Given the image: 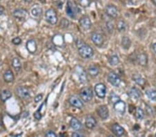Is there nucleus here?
<instances>
[{
	"label": "nucleus",
	"mask_w": 156,
	"mask_h": 137,
	"mask_svg": "<svg viewBox=\"0 0 156 137\" xmlns=\"http://www.w3.org/2000/svg\"><path fill=\"white\" fill-rule=\"evenodd\" d=\"M78 53L83 58L89 59L94 56V51L92 48L88 44L83 43L78 46Z\"/></svg>",
	"instance_id": "obj_1"
},
{
	"label": "nucleus",
	"mask_w": 156,
	"mask_h": 137,
	"mask_svg": "<svg viewBox=\"0 0 156 137\" xmlns=\"http://www.w3.org/2000/svg\"><path fill=\"white\" fill-rule=\"evenodd\" d=\"M80 97L84 102H90L93 98V91L90 87H83L80 91Z\"/></svg>",
	"instance_id": "obj_2"
},
{
	"label": "nucleus",
	"mask_w": 156,
	"mask_h": 137,
	"mask_svg": "<svg viewBox=\"0 0 156 137\" xmlns=\"http://www.w3.org/2000/svg\"><path fill=\"white\" fill-rule=\"evenodd\" d=\"M79 9L76 6L75 4L70 1H68L67 3L66 6V12L68 15L71 17V19H75L76 15H77L78 12L79 11Z\"/></svg>",
	"instance_id": "obj_3"
},
{
	"label": "nucleus",
	"mask_w": 156,
	"mask_h": 137,
	"mask_svg": "<svg viewBox=\"0 0 156 137\" xmlns=\"http://www.w3.org/2000/svg\"><path fill=\"white\" fill-rule=\"evenodd\" d=\"M45 18L48 23L55 25L58 22V16L55 10L53 9H48L45 12Z\"/></svg>",
	"instance_id": "obj_4"
},
{
	"label": "nucleus",
	"mask_w": 156,
	"mask_h": 137,
	"mask_svg": "<svg viewBox=\"0 0 156 137\" xmlns=\"http://www.w3.org/2000/svg\"><path fill=\"white\" fill-rule=\"evenodd\" d=\"M16 94L19 98L23 100H27L31 98V92L25 87L19 86L16 89Z\"/></svg>",
	"instance_id": "obj_5"
},
{
	"label": "nucleus",
	"mask_w": 156,
	"mask_h": 137,
	"mask_svg": "<svg viewBox=\"0 0 156 137\" xmlns=\"http://www.w3.org/2000/svg\"><path fill=\"white\" fill-rule=\"evenodd\" d=\"M108 81L112 85L115 87H119L121 84V78L118 75L113 71H110L107 76Z\"/></svg>",
	"instance_id": "obj_6"
},
{
	"label": "nucleus",
	"mask_w": 156,
	"mask_h": 137,
	"mask_svg": "<svg viewBox=\"0 0 156 137\" xmlns=\"http://www.w3.org/2000/svg\"><path fill=\"white\" fill-rule=\"evenodd\" d=\"M95 91L99 98H104L106 95L107 88L103 83H98L95 87Z\"/></svg>",
	"instance_id": "obj_7"
},
{
	"label": "nucleus",
	"mask_w": 156,
	"mask_h": 137,
	"mask_svg": "<svg viewBox=\"0 0 156 137\" xmlns=\"http://www.w3.org/2000/svg\"><path fill=\"white\" fill-rule=\"evenodd\" d=\"M79 24H80L81 28L84 30H86V31L90 29L92 25L90 17L87 15H84L81 17L80 19H79Z\"/></svg>",
	"instance_id": "obj_8"
},
{
	"label": "nucleus",
	"mask_w": 156,
	"mask_h": 137,
	"mask_svg": "<svg viewBox=\"0 0 156 137\" xmlns=\"http://www.w3.org/2000/svg\"><path fill=\"white\" fill-rule=\"evenodd\" d=\"M106 12L108 16L112 18H116L118 15V9L114 5L109 4L106 7Z\"/></svg>",
	"instance_id": "obj_9"
},
{
	"label": "nucleus",
	"mask_w": 156,
	"mask_h": 137,
	"mask_svg": "<svg viewBox=\"0 0 156 137\" xmlns=\"http://www.w3.org/2000/svg\"><path fill=\"white\" fill-rule=\"evenodd\" d=\"M99 116L103 120L107 119L109 116V110L106 105H101L96 109Z\"/></svg>",
	"instance_id": "obj_10"
},
{
	"label": "nucleus",
	"mask_w": 156,
	"mask_h": 137,
	"mask_svg": "<svg viewBox=\"0 0 156 137\" xmlns=\"http://www.w3.org/2000/svg\"><path fill=\"white\" fill-rule=\"evenodd\" d=\"M91 39L93 42V43L98 46H101L104 42L103 36L99 33H93L92 34Z\"/></svg>",
	"instance_id": "obj_11"
},
{
	"label": "nucleus",
	"mask_w": 156,
	"mask_h": 137,
	"mask_svg": "<svg viewBox=\"0 0 156 137\" xmlns=\"http://www.w3.org/2000/svg\"><path fill=\"white\" fill-rule=\"evenodd\" d=\"M114 109L117 112V113L120 114H123L126 111V104L125 103V102H123L121 100H120V101H117V103H115L113 104Z\"/></svg>",
	"instance_id": "obj_12"
},
{
	"label": "nucleus",
	"mask_w": 156,
	"mask_h": 137,
	"mask_svg": "<svg viewBox=\"0 0 156 137\" xmlns=\"http://www.w3.org/2000/svg\"><path fill=\"white\" fill-rule=\"evenodd\" d=\"M69 103L74 108L81 109L83 107V103L80 98L76 96H71L69 98Z\"/></svg>",
	"instance_id": "obj_13"
},
{
	"label": "nucleus",
	"mask_w": 156,
	"mask_h": 137,
	"mask_svg": "<svg viewBox=\"0 0 156 137\" xmlns=\"http://www.w3.org/2000/svg\"><path fill=\"white\" fill-rule=\"evenodd\" d=\"M13 14L16 18L19 19V20H23L26 17L27 11L24 9H16L13 11Z\"/></svg>",
	"instance_id": "obj_14"
},
{
	"label": "nucleus",
	"mask_w": 156,
	"mask_h": 137,
	"mask_svg": "<svg viewBox=\"0 0 156 137\" xmlns=\"http://www.w3.org/2000/svg\"><path fill=\"white\" fill-rule=\"evenodd\" d=\"M113 133L117 136H121L125 132L124 129L119 124H114L112 126Z\"/></svg>",
	"instance_id": "obj_15"
},
{
	"label": "nucleus",
	"mask_w": 156,
	"mask_h": 137,
	"mask_svg": "<svg viewBox=\"0 0 156 137\" xmlns=\"http://www.w3.org/2000/svg\"><path fill=\"white\" fill-rule=\"evenodd\" d=\"M85 126L88 129H94L96 125V121L92 116H88L85 118Z\"/></svg>",
	"instance_id": "obj_16"
},
{
	"label": "nucleus",
	"mask_w": 156,
	"mask_h": 137,
	"mask_svg": "<svg viewBox=\"0 0 156 137\" xmlns=\"http://www.w3.org/2000/svg\"><path fill=\"white\" fill-rule=\"evenodd\" d=\"M26 47L29 53H35L37 51L38 46H37L36 42L33 39H30L26 42Z\"/></svg>",
	"instance_id": "obj_17"
},
{
	"label": "nucleus",
	"mask_w": 156,
	"mask_h": 137,
	"mask_svg": "<svg viewBox=\"0 0 156 137\" xmlns=\"http://www.w3.org/2000/svg\"><path fill=\"white\" fill-rule=\"evenodd\" d=\"M130 98L133 100V101H137V100L140 98L141 94L140 90L136 87H133L130 89V90L128 93Z\"/></svg>",
	"instance_id": "obj_18"
},
{
	"label": "nucleus",
	"mask_w": 156,
	"mask_h": 137,
	"mask_svg": "<svg viewBox=\"0 0 156 137\" xmlns=\"http://www.w3.org/2000/svg\"><path fill=\"white\" fill-rule=\"evenodd\" d=\"M137 60L141 66H146L148 63V57L146 53H140L137 56Z\"/></svg>",
	"instance_id": "obj_19"
},
{
	"label": "nucleus",
	"mask_w": 156,
	"mask_h": 137,
	"mask_svg": "<svg viewBox=\"0 0 156 137\" xmlns=\"http://www.w3.org/2000/svg\"><path fill=\"white\" fill-rule=\"evenodd\" d=\"M70 126L71 128L74 129V130H79L82 128V124L81 121H78L76 118H72L70 121Z\"/></svg>",
	"instance_id": "obj_20"
},
{
	"label": "nucleus",
	"mask_w": 156,
	"mask_h": 137,
	"mask_svg": "<svg viewBox=\"0 0 156 137\" xmlns=\"http://www.w3.org/2000/svg\"><path fill=\"white\" fill-rule=\"evenodd\" d=\"M133 79L138 85L141 87H144L146 84V80L143 78V77L140 74H135L133 75Z\"/></svg>",
	"instance_id": "obj_21"
},
{
	"label": "nucleus",
	"mask_w": 156,
	"mask_h": 137,
	"mask_svg": "<svg viewBox=\"0 0 156 137\" xmlns=\"http://www.w3.org/2000/svg\"><path fill=\"white\" fill-rule=\"evenodd\" d=\"M4 79L6 83H12L14 80V74L11 70H6L4 74Z\"/></svg>",
	"instance_id": "obj_22"
},
{
	"label": "nucleus",
	"mask_w": 156,
	"mask_h": 137,
	"mask_svg": "<svg viewBox=\"0 0 156 137\" xmlns=\"http://www.w3.org/2000/svg\"><path fill=\"white\" fill-rule=\"evenodd\" d=\"M12 96V93L9 90H4L0 93V100L2 102H6Z\"/></svg>",
	"instance_id": "obj_23"
},
{
	"label": "nucleus",
	"mask_w": 156,
	"mask_h": 137,
	"mask_svg": "<svg viewBox=\"0 0 156 137\" xmlns=\"http://www.w3.org/2000/svg\"><path fill=\"white\" fill-rule=\"evenodd\" d=\"M131 44H132V42H131V40L129 37L126 36L123 37L122 39H121V45H122L123 49L127 50L129 49L131 46Z\"/></svg>",
	"instance_id": "obj_24"
},
{
	"label": "nucleus",
	"mask_w": 156,
	"mask_h": 137,
	"mask_svg": "<svg viewBox=\"0 0 156 137\" xmlns=\"http://www.w3.org/2000/svg\"><path fill=\"white\" fill-rule=\"evenodd\" d=\"M12 66L16 71H19L22 68V63L18 58H14L12 60Z\"/></svg>",
	"instance_id": "obj_25"
},
{
	"label": "nucleus",
	"mask_w": 156,
	"mask_h": 137,
	"mask_svg": "<svg viewBox=\"0 0 156 137\" xmlns=\"http://www.w3.org/2000/svg\"><path fill=\"white\" fill-rule=\"evenodd\" d=\"M88 73L92 77H96L98 76L99 74V69L98 67H96V66H92L90 67H89Z\"/></svg>",
	"instance_id": "obj_26"
},
{
	"label": "nucleus",
	"mask_w": 156,
	"mask_h": 137,
	"mask_svg": "<svg viewBox=\"0 0 156 137\" xmlns=\"http://www.w3.org/2000/svg\"><path fill=\"white\" fill-rule=\"evenodd\" d=\"M108 62L111 65L116 66L120 63V58H119V57L117 55H113V56H111L110 58H109Z\"/></svg>",
	"instance_id": "obj_27"
},
{
	"label": "nucleus",
	"mask_w": 156,
	"mask_h": 137,
	"mask_svg": "<svg viewBox=\"0 0 156 137\" xmlns=\"http://www.w3.org/2000/svg\"><path fill=\"white\" fill-rule=\"evenodd\" d=\"M31 13L35 17H40L43 14V9L40 7H35L31 11Z\"/></svg>",
	"instance_id": "obj_28"
},
{
	"label": "nucleus",
	"mask_w": 156,
	"mask_h": 137,
	"mask_svg": "<svg viewBox=\"0 0 156 137\" xmlns=\"http://www.w3.org/2000/svg\"><path fill=\"white\" fill-rule=\"evenodd\" d=\"M147 96L148 98L151 100L153 101H156V91L154 89H149V90H147Z\"/></svg>",
	"instance_id": "obj_29"
},
{
	"label": "nucleus",
	"mask_w": 156,
	"mask_h": 137,
	"mask_svg": "<svg viewBox=\"0 0 156 137\" xmlns=\"http://www.w3.org/2000/svg\"><path fill=\"white\" fill-rule=\"evenodd\" d=\"M120 100H121L120 96H117V94L114 93V92H112V93L110 94V96H109V101H110V103H113L114 104L115 103H117V101H120Z\"/></svg>",
	"instance_id": "obj_30"
},
{
	"label": "nucleus",
	"mask_w": 156,
	"mask_h": 137,
	"mask_svg": "<svg viewBox=\"0 0 156 137\" xmlns=\"http://www.w3.org/2000/svg\"><path fill=\"white\" fill-rule=\"evenodd\" d=\"M135 117L136 118L138 119V120H141L144 118V112L143 109L140 108H137L135 110Z\"/></svg>",
	"instance_id": "obj_31"
},
{
	"label": "nucleus",
	"mask_w": 156,
	"mask_h": 137,
	"mask_svg": "<svg viewBox=\"0 0 156 137\" xmlns=\"http://www.w3.org/2000/svg\"><path fill=\"white\" fill-rule=\"evenodd\" d=\"M126 24L123 20H120L117 22V29L120 32L124 31L126 30Z\"/></svg>",
	"instance_id": "obj_32"
},
{
	"label": "nucleus",
	"mask_w": 156,
	"mask_h": 137,
	"mask_svg": "<svg viewBox=\"0 0 156 137\" xmlns=\"http://www.w3.org/2000/svg\"><path fill=\"white\" fill-rule=\"evenodd\" d=\"M78 2L79 4L84 8L88 7L91 4V0H78Z\"/></svg>",
	"instance_id": "obj_33"
},
{
	"label": "nucleus",
	"mask_w": 156,
	"mask_h": 137,
	"mask_svg": "<svg viewBox=\"0 0 156 137\" xmlns=\"http://www.w3.org/2000/svg\"><path fill=\"white\" fill-rule=\"evenodd\" d=\"M78 79H79V80H80L82 83H85L86 80H87V76H86V74L85 73V71H81V73L79 74Z\"/></svg>",
	"instance_id": "obj_34"
},
{
	"label": "nucleus",
	"mask_w": 156,
	"mask_h": 137,
	"mask_svg": "<svg viewBox=\"0 0 156 137\" xmlns=\"http://www.w3.org/2000/svg\"><path fill=\"white\" fill-rule=\"evenodd\" d=\"M69 24V21L68 20V19H63L61 21L60 26H61L62 28H67V27H68Z\"/></svg>",
	"instance_id": "obj_35"
},
{
	"label": "nucleus",
	"mask_w": 156,
	"mask_h": 137,
	"mask_svg": "<svg viewBox=\"0 0 156 137\" xmlns=\"http://www.w3.org/2000/svg\"><path fill=\"white\" fill-rule=\"evenodd\" d=\"M21 42H22V39L20 37H16L12 39V43L15 44V45H19V44H21Z\"/></svg>",
	"instance_id": "obj_36"
},
{
	"label": "nucleus",
	"mask_w": 156,
	"mask_h": 137,
	"mask_svg": "<svg viewBox=\"0 0 156 137\" xmlns=\"http://www.w3.org/2000/svg\"><path fill=\"white\" fill-rule=\"evenodd\" d=\"M43 94H38V95H37V96L34 98L35 103H39V102L42 99H43Z\"/></svg>",
	"instance_id": "obj_37"
},
{
	"label": "nucleus",
	"mask_w": 156,
	"mask_h": 137,
	"mask_svg": "<svg viewBox=\"0 0 156 137\" xmlns=\"http://www.w3.org/2000/svg\"><path fill=\"white\" fill-rule=\"evenodd\" d=\"M33 116L35 117V118L37 119V120H40L42 118V115H41V114L40 113V109L38 111H36V112H35L33 114Z\"/></svg>",
	"instance_id": "obj_38"
},
{
	"label": "nucleus",
	"mask_w": 156,
	"mask_h": 137,
	"mask_svg": "<svg viewBox=\"0 0 156 137\" xmlns=\"http://www.w3.org/2000/svg\"><path fill=\"white\" fill-rule=\"evenodd\" d=\"M45 136H47V137H50V136H53V137H55L56 136V134L53 131H47V132L45 133Z\"/></svg>",
	"instance_id": "obj_39"
},
{
	"label": "nucleus",
	"mask_w": 156,
	"mask_h": 137,
	"mask_svg": "<svg viewBox=\"0 0 156 137\" xmlns=\"http://www.w3.org/2000/svg\"><path fill=\"white\" fill-rule=\"evenodd\" d=\"M72 136H75V137L81 136V134H80L79 133H77V132H74L72 134Z\"/></svg>",
	"instance_id": "obj_40"
},
{
	"label": "nucleus",
	"mask_w": 156,
	"mask_h": 137,
	"mask_svg": "<svg viewBox=\"0 0 156 137\" xmlns=\"http://www.w3.org/2000/svg\"><path fill=\"white\" fill-rule=\"evenodd\" d=\"M4 11V8L2 6H0V15H2Z\"/></svg>",
	"instance_id": "obj_41"
},
{
	"label": "nucleus",
	"mask_w": 156,
	"mask_h": 137,
	"mask_svg": "<svg viewBox=\"0 0 156 137\" xmlns=\"http://www.w3.org/2000/svg\"><path fill=\"white\" fill-rule=\"evenodd\" d=\"M153 50H154L155 53H156V43L153 44Z\"/></svg>",
	"instance_id": "obj_42"
},
{
	"label": "nucleus",
	"mask_w": 156,
	"mask_h": 137,
	"mask_svg": "<svg viewBox=\"0 0 156 137\" xmlns=\"http://www.w3.org/2000/svg\"><path fill=\"white\" fill-rule=\"evenodd\" d=\"M152 2H153V3L154 4V5H155L156 6V0H152Z\"/></svg>",
	"instance_id": "obj_43"
},
{
	"label": "nucleus",
	"mask_w": 156,
	"mask_h": 137,
	"mask_svg": "<svg viewBox=\"0 0 156 137\" xmlns=\"http://www.w3.org/2000/svg\"><path fill=\"white\" fill-rule=\"evenodd\" d=\"M24 2H31L32 0H24Z\"/></svg>",
	"instance_id": "obj_44"
},
{
	"label": "nucleus",
	"mask_w": 156,
	"mask_h": 137,
	"mask_svg": "<svg viewBox=\"0 0 156 137\" xmlns=\"http://www.w3.org/2000/svg\"><path fill=\"white\" fill-rule=\"evenodd\" d=\"M155 136H156V134H155Z\"/></svg>",
	"instance_id": "obj_45"
}]
</instances>
